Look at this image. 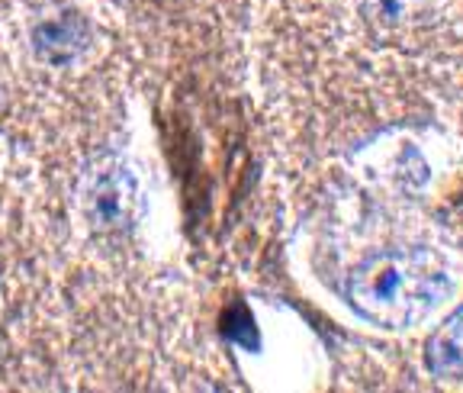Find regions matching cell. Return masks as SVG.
Segmentation results:
<instances>
[{
	"label": "cell",
	"instance_id": "obj_1",
	"mask_svg": "<svg viewBox=\"0 0 463 393\" xmlns=\"http://www.w3.org/2000/svg\"><path fill=\"white\" fill-rule=\"evenodd\" d=\"M354 303L380 326H412L450 293V277L431 248L376 255L354 277Z\"/></svg>",
	"mask_w": 463,
	"mask_h": 393
},
{
	"label": "cell",
	"instance_id": "obj_2",
	"mask_svg": "<svg viewBox=\"0 0 463 393\" xmlns=\"http://www.w3.org/2000/svg\"><path fill=\"white\" fill-rule=\"evenodd\" d=\"M428 368L438 378L463 384V310L450 316L428 342Z\"/></svg>",
	"mask_w": 463,
	"mask_h": 393
},
{
	"label": "cell",
	"instance_id": "obj_3",
	"mask_svg": "<svg viewBox=\"0 0 463 393\" xmlns=\"http://www.w3.org/2000/svg\"><path fill=\"white\" fill-rule=\"evenodd\" d=\"M232 322H229V329L225 332L235 339V342H241V345H258V339H254V322H251V316H248V310L245 306H232Z\"/></svg>",
	"mask_w": 463,
	"mask_h": 393
}]
</instances>
